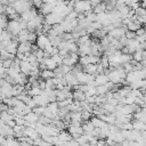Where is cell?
I'll use <instances>...</instances> for the list:
<instances>
[{"label": "cell", "instance_id": "obj_1", "mask_svg": "<svg viewBox=\"0 0 146 146\" xmlns=\"http://www.w3.org/2000/svg\"><path fill=\"white\" fill-rule=\"evenodd\" d=\"M36 44H38V47H39L40 49L44 50L47 47L51 46V42H50V40H49V38H48L47 34H41V35H39L38 39H36Z\"/></svg>", "mask_w": 146, "mask_h": 146}, {"label": "cell", "instance_id": "obj_2", "mask_svg": "<svg viewBox=\"0 0 146 146\" xmlns=\"http://www.w3.org/2000/svg\"><path fill=\"white\" fill-rule=\"evenodd\" d=\"M7 31H9L11 34H14V35L17 36L21 33V31H22L21 25H19V21H9Z\"/></svg>", "mask_w": 146, "mask_h": 146}, {"label": "cell", "instance_id": "obj_3", "mask_svg": "<svg viewBox=\"0 0 146 146\" xmlns=\"http://www.w3.org/2000/svg\"><path fill=\"white\" fill-rule=\"evenodd\" d=\"M54 8H55V7H54L51 3H44V2H43V3L41 5V7L39 8V13L46 17L47 15H49V14H51V13L54 11Z\"/></svg>", "mask_w": 146, "mask_h": 146}, {"label": "cell", "instance_id": "obj_4", "mask_svg": "<svg viewBox=\"0 0 146 146\" xmlns=\"http://www.w3.org/2000/svg\"><path fill=\"white\" fill-rule=\"evenodd\" d=\"M32 71H33V67H32V64H31L30 62L23 60V62L21 63V72H22V73H24L25 75L30 76V74H31Z\"/></svg>", "mask_w": 146, "mask_h": 146}, {"label": "cell", "instance_id": "obj_5", "mask_svg": "<svg viewBox=\"0 0 146 146\" xmlns=\"http://www.w3.org/2000/svg\"><path fill=\"white\" fill-rule=\"evenodd\" d=\"M31 47H32V43L30 41H27V42H21L18 44V51L17 52L30 54L31 52Z\"/></svg>", "mask_w": 146, "mask_h": 146}, {"label": "cell", "instance_id": "obj_6", "mask_svg": "<svg viewBox=\"0 0 146 146\" xmlns=\"http://www.w3.org/2000/svg\"><path fill=\"white\" fill-rule=\"evenodd\" d=\"M72 95H73V100L74 102H84L87 99L86 92H83L81 90H73Z\"/></svg>", "mask_w": 146, "mask_h": 146}, {"label": "cell", "instance_id": "obj_7", "mask_svg": "<svg viewBox=\"0 0 146 146\" xmlns=\"http://www.w3.org/2000/svg\"><path fill=\"white\" fill-rule=\"evenodd\" d=\"M90 121H91V123L95 125V128H99V129L108 128L107 122H105L104 120H102V119H99V117H92Z\"/></svg>", "mask_w": 146, "mask_h": 146}, {"label": "cell", "instance_id": "obj_8", "mask_svg": "<svg viewBox=\"0 0 146 146\" xmlns=\"http://www.w3.org/2000/svg\"><path fill=\"white\" fill-rule=\"evenodd\" d=\"M132 125H133V129L135 130H141V131H145L146 130V123L145 122H143V121H140V120H133L132 121Z\"/></svg>", "mask_w": 146, "mask_h": 146}, {"label": "cell", "instance_id": "obj_9", "mask_svg": "<svg viewBox=\"0 0 146 146\" xmlns=\"http://www.w3.org/2000/svg\"><path fill=\"white\" fill-rule=\"evenodd\" d=\"M40 76H41V79L47 81L49 79H54L55 78V73H54V71H50V70H43V71H41Z\"/></svg>", "mask_w": 146, "mask_h": 146}, {"label": "cell", "instance_id": "obj_10", "mask_svg": "<svg viewBox=\"0 0 146 146\" xmlns=\"http://www.w3.org/2000/svg\"><path fill=\"white\" fill-rule=\"evenodd\" d=\"M92 11L95 13V14H103V13H105L106 11V5L104 3V2H100V3H98V5H96L95 7H92Z\"/></svg>", "mask_w": 146, "mask_h": 146}, {"label": "cell", "instance_id": "obj_11", "mask_svg": "<svg viewBox=\"0 0 146 146\" xmlns=\"http://www.w3.org/2000/svg\"><path fill=\"white\" fill-rule=\"evenodd\" d=\"M46 66H47V70H50V71H55L58 65L56 64V62L50 57V58H46Z\"/></svg>", "mask_w": 146, "mask_h": 146}, {"label": "cell", "instance_id": "obj_12", "mask_svg": "<svg viewBox=\"0 0 146 146\" xmlns=\"http://www.w3.org/2000/svg\"><path fill=\"white\" fill-rule=\"evenodd\" d=\"M42 94V90L40 89V88H33V87H31L29 90H27V95L30 96V97H35V96H39V95H41Z\"/></svg>", "mask_w": 146, "mask_h": 146}, {"label": "cell", "instance_id": "obj_13", "mask_svg": "<svg viewBox=\"0 0 146 146\" xmlns=\"http://www.w3.org/2000/svg\"><path fill=\"white\" fill-rule=\"evenodd\" d=\"M58 138H59L60 141H71L73 137H72V135L68 133V132H62V133L58 135Z\"/></svg>", "mask_w": 146, "mask_h": 146}, {"label": "cell", "instance_id": "obj_14", "mask_svg": "<svg viewBox=\"0 0 146 146\" xmlns=\"http://www.w3.org/2000/svg\"><path fill=\"white\" fill-rule=\"evenodd\" d=\"M135 14H136L137 16H140V17H145V18H146V9L143 8V7L137 8V9L135 10Z\"/></svg>", "mask_w": 146, "mask_h": 146}, {"label": "cell", "instance_id": "obj_15", "mask_svg": "<svg viewBox=\"0 0 146 146\" xmlns=\"http://www.w3.org/2000/svg\"><path fill=\"white\" fill-rule=\"evenodd\" d=\"M124 2H125V5H127V6H129V7L132 9V8H133V6L138 5L139 0H124Z\"/></svg>", "mask_w": 146, "mask_h": 146}, {"label": "cell", "instance_id": "obj_16", "mask_svg": "<svg viewBox=\"0 0 146 146\" xmlns=\"http://www.w3.org/2000/svg\"><path fill=\"white\" fill-rule=\"evenodd\" d=\"M136 35H137V36H144V35H146V29H145V27L138 29V30L136 31Z\"/></svg>", "mask_w": 146, "mask_h": 146}, {"label": "cell", "instance_id": "obj_17", "mask_svg": "<svg viewBox=\"0 0 146 146\" xmlns=\"http://www.w3.org/2000/svg\"><path fill=\"white\" fill-rule=\"evenodd\" d=\"M125 36L129 39V40H133L135 38H136V32H132V31H127L125 32Z\"/></svg>", "mask_w": 146, "mask_h": 146}, {"label": "cell", "instance_id": "obj_18", "mask_svg": "<svg viewBox=\"0 0 146 146\" xmlns=\"http://www.w3.org/2000/svg\"><path fill=\"white\" fill-rule=\"evenodd\" d=\"M11 64H13V60H2L1 62V66L5 68H10Z\"/></svg>", "mask_w": 146, "mask_h": 146}, {"label": "cell", "instance_id": "obj_19", "mask_svg": "<svg viewBox=\"0 0 146 146\" xmlns=\"http://www.w3.org/2000/svg\"><path fill=\"white\" fill-rule=\"evenodd\" d=\"M0 3H1V5H5V6H9L8 0H0Z\"/></svg>", "mask_w": 146, "mask_h": 146}, {"label": "cell", "instance_id": "obj_20", "mask_svg": "<svg viewBox=\"0 0 146 146\" xmlns=\"http://www.w3.org/2000/svg\"><path fill=\"white\" fill-rule=\"evenodd\" d=\"M56 1H57V2H58V3H60V2H65V1H66V0H56Z\"/></svg>", "mask_w": 146, "mask_h": 146}]
</instances>
